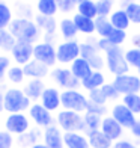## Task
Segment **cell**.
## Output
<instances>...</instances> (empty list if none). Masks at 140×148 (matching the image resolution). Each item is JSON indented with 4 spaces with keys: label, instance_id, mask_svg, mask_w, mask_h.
<instances>
[{
    "label": "cell",
    "instance_id": "1f68e13d",
    "mask_svg": "<svg viewBox=\"0 0 140 148\" xmlns=\"http://www.w3.org/2000/svg\"><path fill=\"white\" fill-rule=\"evenodd\" d=\"M39 138H41V132L39 130H29V132H26L24 134H20L18 136V140H17V144L20 148H30L33 147L35 144L39 142Z\"/></svg>",
    "mask_w": 140,
    "mask_h": 148
},
{
    "label": "cell",
    "instance_id": "60d3db41",
    "mask_svg": "<svg viewBox=\"0 0 140 148\" xmlns=\"http://www.w3.org/2000/svg\"><path fill=\"white\" fill-rule=\"evenodd\" d=\"M101 91L104 92V95H105V98H107V101H109V100L115 101V100H118L119 97H121V94H119V91L116 89V86L113 85V82H111V83H104L103 88H101Z\"/></svg>",
    "mask_w": 140,
    "mask_h": 148
},
{
    "label": "cell",
    "instance_id": "5bb4252c",
    "mask_svg": "<svg viewBox=\"0 0 140 148\" xmlns=\"http://www.w3.org/2000/svg\"><path fill=\"white\" fill-rule=\"evenodd\" d=\"M33 45L32 42H26V41H17V44L14 45L11 55L14 62L20 66H24L26 64H29L33 59Z\"/></svg>",
    "mask_w": 140,
    "mask_h": 148
},
{
    "label": "cell",
    "instance_id": "83f0119b",
    "mask_svg": "<svg viewBox=\"0 0 140 148\" xmlns=\"http://www.w3.org/2000/svg\"><path fill=\"white\" fill-rule=\"evenodd\" d=\"M36 9L39 15L44 17H54L59 12L57 0H39L36 3Z\"/></svg>",
    "mask_w": 140,
    "mask_h": 148
},
{
    "label": "cell",
    "instance_id": "f907efd6",
    "mask_svg": "<svg viewBox=\"0 0 140 148\" xmlns=\"http://www.w3.org/2000/svg\"><path fill=\"white\" fill-rule=\"evenodd\" d=\"M72 2H74L75 5H78V3H82V2H84V0H72Z\"/></svg>",
    "mask_w": 140,
    "mask_h": 148
},
{
    "label": "cell",
    "instance_id": "30bf717a",
    "mask_svg": "<svg viewBox=\"0 0 140 148\" xmlns=\"http://www.w3.org/2000/svg\"><path fill=\"white\" fill-rule=\"evenodd\" d=\"M113 85L116 86L121 95H128V94H139L140 92V77L134 74H122L116 76L113 80Z\"/></svg>",
    "mask_w": 140,
    "mask_h": 148
},
{
    "label": "cell",
    "instance_id": "52a82bcc",
    "mask_svg": "<svg viewBox=\"0 0 140 148\" xmlns=\"http://www.w3.org/2000/svg\"><path fill=\"white\" fill-rule=\"evenodd\" d=\"M62 98V107L66 110H72V112H88V106H89V98L82 94L78 89H68L63 91L60 94Z\"/></svg>",
    "mask_w": 140,
    "mask_h": 148
},
{
    "label": "cell",
    "instance_id": "8d00e7d4",
    "mask_svg": "<svg viewBox=\"0 0 140 148\" xmlns=\"http://www.w3.org/2000/svg\"><path fill=\"white\" fill-rule=\"evenodd\" d=\"M126 14H128V18L133 24H140V2H131L126 3L125 8Z\"/></svg>",
    "mask_w": 140,
    "mask_h": 148
},
{
    "label": "cell",
    "instance_id": "11a10c76",
    "mask_svg": "<svg viewBox=\"0 0 140 148\" xmlns=\"http://www.w3.org/2000/svg\"><path fill=\"white\" fill-rule=\"evenodd\" d=\"M137 2H140V0H137Z\"/></svg>",
    "mask_w": 140,
    "mask_h": 148
},
{
    "label": "cell",
    "instance_id": "74e56055",
    "mask_svg": "<svg viewBox=\"0 0 140 148\" xmlns=\"http://www.w3.org/2000/svg\"><path fill=\"white\" fill-rule=\"evenodd\" d=\"M125 59H126V62H128L130 68L133 66V68H137L140 71V49H137V47L128 49L125 51Z\"/></svg>",
    "mask_w": 140,
    "mask_h": 148
},
{
    "label": "cell",
    "instance_id": "ba28073f",
    "mask_svg": "<svg viewBox=\"0 0 140 148\" xmlns=\"http://www.w3.org/2000/svg\"><path fill=\"white\" fill-rule=\"evenodd\" d=\"M33 59L42 62L47 66H54L57 62V53H56V47L48 41L44 42H36L33 45Z\"/></svg>",
    "mask_w": 140,
    "mask_h": 148
},
{
    "label": "cell",
    "instance_id": "d6a6232c",
    "mask_svg": "<svg viewBox=\"0 0 140 148\" xmlns=\"http://www.w3.org/2000/svg\"><path fill=\"white\" fill-rule=\"evenodd\" d=\"M6 79H8V82L12 83V85H21L26 80L24 68L20 65H11L8 73H6Z\"/></svg>",
    "mask_w": 140,
    "mask_h": 148
},
{
    "label": "cell",
    "instance_id": "8992f818",
    "mask_svg": "<svg viewBox=\"0 0 140 148\" xmlns=\"http://www.w3.org/2000/svg\"><path fill=\"white\" fill-rule=\"evenodd\" d=\"M56 123L59 129L63 130V133L69 132H84V118L82 113L72 112V110H60L56 116Z\"/></svg>",
    "mask_w": 140,
    "mask_h": 148
},
{
    "label": "cell",
    "instance_id": "d4e9b609",
    "mask_svg": "<svg viewBox=\"0 0 140 148\" xmlns=\"http://www.w3.org/2000/svg\"><path fill=\"white\" fill-rule=\"evenodd\" d=\"M59 32H60L65 41H71V39H75L78 29L72 18H62L59 21Z\"/></svg>",
    "mask_w": 140,
    "mask_h": 148
},
{
    "label": "cell",
    "instance_id": "ee69618b",
    "mask_svg": "<svg viewBox=\"0 0 140 148\" xmlns=\"http://www.w3.org/2000/svg\"><path fill=\"white\" fill-rule=\"evenodd\" d=\"M88 112H93V113H97V115L99 116H105L107 115V107L105 106H99V104H93L89 101V106H88Z\"/></svg>",
    "mask_w": 140,
    "mask_h": 148
},
{
    "label": "cell",
    "instance_id": "ac0fdd59",
    "mask_svg": "<svg viewBox=\"0 0 140 148\" xmlns=\"http://www.w3.org/2000/svg\"><path fill=\"white\" fill-rule=\"evenodd\" d=\"M42 139H44V144L48 147V148H65L63 145V133L62 130L59 129V125H50L44 129L42 133Z\"/></svg>",
    "mask_w": 140,
    "mask_h": 148
},
{
    "label": "cell",
    "instance_id": "d6986e66",
    "mask_svg": "<svg viewBox=\"0 0 140 148\" xmlns=\"http://www.w3.org/2000/svg\"><path fill=\"white\" fill-rule=\"evenodd\" d=\"M23 68H24L26 77H29V79H41L42 80L44 77H47L50 74V66L44 65L42 62H39L36 59H32Z\"/></svg>",
    "mask_w": 140,
    "mask_h": 148
},
{
    "label": "cell",
    "instance_id": "6da1fadb",
    "mask_svg": "<svg viewBox=\"0 0 140 148\" xmlns=\"http://www.w3.org/2000/svg\"><path fill=\"white\" fill-rule=\"evenodd\" d=\"M98 49L105 56V66L113 76H122L130 71V65L125 59V53L122 51L121 45H115L109 42L107 39H98Z\"/></svg>",
    "mask_w": 140,
    "mask_h": 148
},
{
    "label": "cell",
    "instance_id": "9a60e30c",
    "mask_svg": "<svg viewBox=\"0 0 140 148\" xmlns=\"http://www.w3.org/2000/svg\"><path fill=\"white\" fill-rule=\"evenodd\" d=\"M111 116L115 118L119 124H121L124 129H130L131 130V127L136 124V115L133 113L128 107H126L124 103H118L113 106V109H111Z\"/></svg>",
    "mask_w": 140,
    "mask_h": 148
},
{
    "label": "cell",
    "instance_id": "836d02e7",
    "mask_svg": "<svg viewBox=\"0 0 140 148\" xmlns=\"http://www.w3.org/2000/svg\"><path fill=\"white\" fill-rule=\"evenodd\" d=\"M15 44H17V39L9 29H0V50L12 51Z\"/></svg>",
    "mask_w": 140,
    "mask_h": 148
},
{
    "label": "cell",
    "instance_id": "44dd1931",
    "mask_svg": "<svg viewBox=\"0 0 140 148\" xmlns=\"http://www.w3.org/2000/svg\"><path fill=\"white\" fill-rule=\"evenodd\" d=\"M23 91L32 101H36V100H41L42 94L45 91V85L41 79H30L29 82L24 85Z\"/></svg>",
    "mask_w": 140,
    "mask_h": 148
},
{
    "label": "cell",
    "instance_id": "603a6c76",
    "mask_svg": "<svg viewBox=\"0 0 140 148\" xmlns=\"http://www.w3.org/2000/svg\"><path fill=\"white\" fill-rule=\"evenodd\" d=\"M72 20H74V23L77 26L78 32L84 33V35H93V33H97V24H95V20L92 18H88V17H83L80 14H75L74 17H72Z\"/></svg>",
    "mask_w": 140,
    "mask_h": 148
},
{
    "label": "cell",
    "instance_id": "f546056e",
    "mask_svg": "<svg viewBox=\"0 0 140 148\" xmlns=\"http://www.w3.org/2000/svg\"><path fill=\"white\" fill-rule=\"evenodd\" d=\"M84 133L89 134L92 132H97L101 129V123H103V116L97 115L93 112H84Z\"/></svg>",
    "mask_w": 140,
    "mask_h": 148
},
{
    "label": "cell",
    "instance_id": "f1b7e54d",
    "mask_svg": "<svg viewBox=\"0 0 140 148\" xmlns=\"http://www.w3.org/2000/svg\"><path fill=\"white\" fill-rule=\"evenodd\" d=\"M35 23L38 24L39 29L45 32L47 36L54 35V32H56V29H57V23H56L54 17H44V15H39V14H38L36 18H35Z\"/></svg>",
    "mask_w": 140,
    "mask_h": 148
},
{
    "label": "cell",
    "instance_id": "cb8c5ba5",
    "mask_svg": "<svg viewBox=\"0 0 140 148\" xmlns=\"http://www.w3.org/2000/svg\"><path fill=\"white\" fill-rule=\"evenodd\" d=\"M109 20H110L113 27H116L119 30H126L130 27V24H131L130 18H128V14H126V11L124 8L113 11L110 14V17H109Z\"/></svg>",
    "mask_w": 140,
    "mask_h": 148
},
{
    "label": "cell",
    "instance_id": "f5cc1de1",
    "mask_svg": "<svg viewBox=\"0 0 140 148\" xmlns=\"http://www.w3.org/2000/svg\"><path fill=\"white\" fill-rule=\"evenodd\" d=\"M139 77H140V71H139Z\"/></svg>",
    "mask_w": 140,
    "mask_h": 148
},
{
    "label": "cell",
    "instance_id": "ffe728a7",
    "mask_svg": "<svg viewBox=\"0 0 140 148\" xmlns=\"http://www.w3.org/2000/svg\"><path fill=\"white\" fill-rule=\"evenodd\" d=\"M63 145L65 148H90L88 136L82 132L63 133Z\"/></svg>",
    "mask_w": 140,
    "mask_h": 148
},
{
    "label": "cell",
    "instance_id": "c3c4849f",
    "mask_svg": "<svg viewBox=\"0 0 140 148\" xmlns=\"http://www.w3.org/2000/svg\"><path fill=\"white\" fill-rule=\"evenodd\" d=\"M3 98H5V91L0 89V113L5 110V103H3Z\"/></svg>",
    "mask_w": 140,
    "mask_h": 148
},
{
    "label": "cell",
    "instance_id": "277c9868",
    "mask_svg": "<svg viewBox=\"0 0 140 148\" xmlns=\"http://www.w3.org/2000/svg\"><path fill=\"white\" fill-rule=\"evenodd\" d=\"M95 24H97V35L99 38L107 39L109 42L115 45H121L125 42L126 39L125 30H119L116 27H113L109 17H98L95 20Z\"/></svg>",
    "mask_w": 140,
    "mask_h": 148
},
{
    "label": "cell",
    "instance_id": "4fadbf2b",
    "mask_svg": "<svg viewBox=\"0 0 140 148\" xmlns=\"http://www.w3.org/2000/svg\"><path fill=\"white\" fill-rule=\"evenodd\" d=\"M29 118L36 124V127H42V129L53 125V121H54L51 112L47 110L41 103H33L29 107Z\"/></svg>",
    "mask_w": 140,
    "mask_h": 148
},
{
    "label": "cell",
    "instance_id": "4316f807",
    "mask_svg": "<svg viewBox=\"0 0 140 148\" xmlns=\"http://www.w3.org/2000/svg\"><path fill=\"white\" fill-rule=\"evenodd\" d=\"M88 139H89V145L90 148H113V140L109 139L101 130H97V132H92L88 134Z\"/></svg>",
    "mask_w": 140,
    "mask_h": 148
},
{
    "label": "cell",
    "instance_id": "b9f144b4",
    "mask_svg": "<svg viewBox=\"0 0 140 148\" xmlns=\"http://www.w3.org/2000/svg\"><path fill=\"white\" fill-rule=\"evenodd\" d=\"M14 136L8 130H0V148H12L14 147Z\"/></svg>",
    "mask_w": 140,
    "mask_h": 148
},
{
    "label": "cell",
    "instance_id": "681fc988",
    "mask_svg": "<svg viewBox=\"0 0 140 148\" xmlns=\"http://www.w3.org/2000/svg\"><path fill=\"white\" fill-rule=\"evenodd\" d=\"M30 148H48V147H47L44 142H42V144H41V142H38V144L33 145V147H30Z\"/></svg>",
    "mask_w": 140,
    "mask_h": 148
},
{
    "label": "cell",
    "instance_id": "2e32d148",
    "mask_svg": "<svg viewBox=\"0 0 140 148\" xmlns=\"http://www.w3.org/2000/svg\"><path fill=\"white\" fill-rule=\"evenodd\" d=\"M99 130H101L109 139H111L113 142H115V140H121L122 134H124V127L113 116H104Z\"/></svg>",
    "mask_w": 140,
    "mask_h": 148
},
{
    "label": "cell",
    "instance_id": "db71d44e",
    "mask_svg": "<svg viewBox=\"0 0 140 148\" xmlns=\"http://www.w3.org/2000/svg\"><path fill=\"white\" fill-rule=\"evenodd\" d=\"M36 2H39V0H36Z\"/></svg>",
    "mask_w": 140,
    "mask_h": 148
},
{
    "label": "cell",
    "instance_id": "484cf974",
    "mask_svg": "<svg viewBox=\"0 0 140 148\" xmlns=\"http://www.w3.org/2000/svg\"><path fill=\"white\" fill-rule=\"evenodd\" d=\"M105 83V77L101 71H92L84 80H82V86L86 91H93L103 88V85Z\"/></svg>",
    "mask_w": 140,
    "mask_h": 148
},
{
    "label": "cell",
    "instance_id": "5b68a950",
    "mask_svg": "<svg viewBox=\"0 0 140 148\" xmlns=\"http://www.w3.org/2000/svg\"><path fill=\"white\" fill-rule=\"evenodd\" d=\"M80 58L88 60L95 71H101L105 65V56H103L101 50L98 49V39L90 38L86 42L80 44Z\"/></svg>",
    "mask_w": 140,
    "mask_h": 148
},
{
    "label": "cell",
    "instance_id": "8fae6325",
    "mask_svg": "<svg viewBox=\"0 0 140 148\" xmlns=\"http://www.w3.org/2000/svg\"><path fill=\"white\" fill-rule=\"evenodd\" d=\"M5 130L20 136L30 130V121L24 113H8L5 118Z\"/></svg>",
    "mask_w": 140,
    "mask_h": 148
},
{
    "label": "cell",
    "instance_id": "4dcf8cb0",
    "mask_svg": "<svg viewBox=\"0 0 140 148\" xmlns=\"http://www.w3.org/2000/svg\"><path fill=\"white\" fill-rule=\"evenodd\" d=\"M77 14L88 17L92 20L98 18V8H97V2L95 0H84V2L77 5Z\"/></svg>",
    "mask_w": 140,
    "mask_h": 148
},
{
    "label": "cell",
    "instance_id": "f6af8a7d",
    "mask_svg": "<svg viewBox=\"0 0 140 148\" xmlns=\"http://www.w3.org/2000/svg\"><path fill=\"white\" fill-rule=\"evenodd\" d=\"M113 148H139V147H136L133 142H130V140H126V139H121L113 145Z\"/></svg>",
    "mask_w": 140,
    "mask_h": 148
},
{
    "label": "cell",
    "instance_id": "ab89813d",
    "mask_svg": "<svg viewBox=\"0 0 140 148\" xmlns=\"http://www.w3.org/2000/svg\"><path fill=\"white\" fill-rule=\"evenodd\" d=\"M89 101L93 103V104H99V106H105V103H107V98H105L104 92L101 91V88L99 89H93V91H89Z\"/></svg>",
    "mask_w": 140,
    "mask_h": 148
},
{
    "label": "cell",
    "instance_id": "e0dca14e",
    "mask_svg": "<svg viewBox=\"0 0 140 148\" xmlns=\"http://www.w3.org/2000/svg\"><path fill=\"white\" fill-rule=\"evenodd\" d=\"M60 94L62 92H59L57 88H54V86H48V88H45L42 97H41V104L45 107L47 110L56 112L59 107L62 106Z\"/></svg>",
    "mask_w": 140,
    "mask_h": 148
},
{
    "label": "cell",
    "instance_id": "e575fe53",
    "mask_svg": "<svg viewBox=\"0 0 140 148\" xmlns=\"http://www.w3.org/2000/svg\"><path fill=\"white\" fill-rule=\"evenodd\" d=\"M12 11L5 2L0 0V29H8L12 23Z\"/></svg>",
    "mask_w": 140,
    "mask_h": 148
},
{
    "label": "cell",
    "instance_id": "7a4b0ae2",
    "mask_svg": "<svg viewBox=\"0 0 140 148\" xmlns=\"http://www.w3.org/2000/svg\"><path fill=\"white\" fill-rule=\"evenodd\" d=\"M11 33L15 36L17 41H26V42H36L41 35V29L38 27V24L29 18L18 17L14 18L9 26Z\"/></svg>",
    "mask_w": 140,
    "mask_h": 148
},
{
    "label": "cell",
    "instance_id": "7402d4cb",
    "mask_svg": "<svg viewBox=\"0 0 140 148\" xmlns=\"http://www.w3.org/2000/svg\"><path fill=\"white\" fill-rule=\"evenodd\" d=\"M69 70L72 71V74H74V76L80 80V82H82V80H84L92 71H95V70L90 66V64L88 62V60H84L83 58L75 59L74 62L71 64V68H69Z\"/></svg>",
    "mask_w": 140,
    "mask_h": 148
},
{
    "label": "cell",
    "instance_id": "d590c367",
    "mask_svg": "<svg viewBox=\"0 0 140 148\" xmlns=\"http://www.w3.org/2000/svg\"><path fill=\"white\" fill-rule=\"evenodd\" d=\"M122 103L128 107L134 115H140V95L139 94H128V95H124Z\"/></svg>",
    "mask_w": 140,
    "mask_h": 148
},
{
    "label": "cell",
    "instance_id": "7bdbcfd3",
    "mask_svg": "<svg viewBox=\"0 0 140 148\" xmlns=\"http://www.w3.org/2000/svg\"><path fill=\"white\" fill-rule=\"evenodd\" d=\"M11 66V59L5 55H0V82L6 77V73H8Z\"/></svg>",
    "mask_w": 140,
    "mask_h": 148
},
{
    "label": "cell",
    "instance_id": "7dc6e473",
    "mask_svg": "<svg viewBox=\"0 0 140 148\" xmlns=\"http://www.w3.org/2000/svg\"><path fill=\"white\" fill-rule=\"evenodd\" d=\"M131 44H133V47H137V49H140V32L136 33V35L131 38Z\"/></svg>",
    "mask_w": 140,
    "mask_h": 148
},
{
    "label": "cell",
    "instance_id": "f35d334b",
    "mask_svg": "<svg viewBox=\"0 0 140 148\" xmlns=\"http://www.w3.org/2000/svg\"><path fill=\"white\" fill-rule=\"evenodd\" d=\"M113 6H115V0H97L98 17H110Z\"/></svg>",
    "mask_w": 140,
    "mask_h": 148
},
{
    "label": "cell",
    "instance_id": "9c48e42d",
    "mask_svg": "<svg viewBox=\"0 0 140 148\" xmlns=\"http://www.w3.org/2000/svg\"><path fill=\"white\" fill-rule=\"evenodd\" d=\"M57 53V62L59 64H72L75 59L80 58V42L75 39L71 41H63L57 45L56 49Z\"/></svg>",
    "mask_w": 140,
    "mask_h": 148
},
{
    "label": "cell",
    "instance_id": "bcb514c9",
    "mask_svg": "<svg viewBox=\"0 0 140 148\" xmlns=\"http://www.w3.org/2000/svg\"><path fill=\"white\" fill-rule=\"evenodd\" d=\"M131 134L134 138L140 139V121H136V124L131 127Z\"/></svg>",
    "mask_w": 140,
    "mask_h": 148
},
{
    "label": "cell",
    "instance_id": "816d5d0a",
    "mask_svg": "<svg viewBox=\"0 0 140 148\" xmlns=\"http://www.w3.org/2000/svg\"><path fill=\"white\" fill-rule=\"evenodd\" d=\"M125 3H131V2H137V0H124Z\"/></svg>",
    "mask_w": 140,
    "mask_h": 148
},
{
    "label": "cell",
    "instance_id": "7c38bea8",
    "mask_svg": "<svg viewBox=\"0 0 140 148\" xmlns=\"http://www.w3.org/2000/svg\"><path fill=\"white\" fill-rule=\"evenodd\" d=\"M51 79L56 82L57 86L63 88V91L68 89H77L82 82L72 74L69 68H54L51 71Z\"/></svg>",
    "mask_w": 140,
    "mask_h": 148
},
{
    "label": "cell",
    "instance_id": "3957f363",
    "mask_svg": "<svg viewBox=\"0 0 140 148\" xmlns=\"http://www.w3.org/2000/svg\"><path fill=\"white\" fill-rule=\"evenodd\" d=\"M5 112L8 113H24L32 106V100L26 95L20 88H8L5 89Z\"/></svg>",
    "mask_w": 140,
    "mask_h": 148
}]
</instances>
